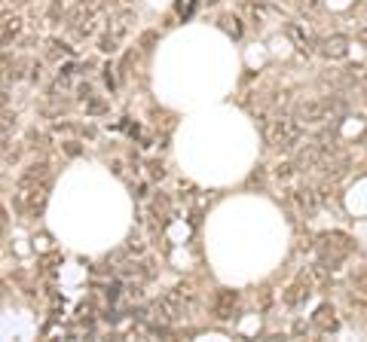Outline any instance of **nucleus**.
I'll return each instance as SVG.
<instances>
[{
	"instance_id": "f257e3e1",
	"label": "nucleus",
	"mask_w": 367,
	"mask_h": 342,
	"mask_svg": "<svg viewBox=\"0 0 367 342\" xmlns=\"http://www.w3.org/2000/svg\"><path fill=\"white\" fill-rule=\"evenodd\" d=\"M187 309H190V294H187V287H178V291L162 294L160 300H156V303L150 305V315H153V321H156V324L169 327V324L184 321Z\"/></svg>"
},
{
	"instance_id": "f03ea898",
	"label": "nucleus",
	"mask_w": 367,
	"mask_h": 342,
	"mask_svg": "<svg viewBox=\"0 0 367 342\" xmlns=\"http://www.w3.org/2000/svg\"><path fill=\"white\" fill-rule=\"evenodd\" d=\"M352 239L346 232H321L318 242H316V251H318V263H325L328 269H337L349 254H352Z\"/></svg>"
},
{
	"instance_id": "7ed1b4c3",
	"label": "nucleus",
	"mask_w": 367,
	"mask_h": 342,
	"mask_svg": "<svg viewBox=\"0 0 367 342\" xmlns=\"http://www.w3.org/2000/svg\"><path fill=\"white\" fill-rule=\"evenodd\" d=\"M138 15L132 13V6H126V10H117V19L110 22V28L98 37V49L104 52V55H113V52L120 49V43L129 37V31H132Z\"/></svg>"
},
{
	"instance_id": "20e7f679",
	"label": "nucleus",
	"mask_w": 367,
	"mask_h": 342,
	"mask_svg": "<svg viewBox=\"0 0 367 342\" xmlns=\"http://www.w3.org/2000/svg\"><path fill=\"white\" fill-rule=\"evenodd\" d=\"M300 138H303V122H297L291 117H276L273 122H266V141L276 150H291Z\"/></svg>"
},
{
	"instance_id": "39448f33",
	"label": "nucleus",
	"mask_w": 367,
	"mask_h": 342,
	"mask_svg": "<svg viewBox=\"0 0 367 342\" xmlns=\"http://www.w3.org/2000/svg\"><path fill=\"white\" fill-rule=\"evenodd\" d=\"M98 10L101 4L98 0H80L71 13H67V28L77 40H86L95 31V22H98Z\"/></svg>"
},
{
	"instance_id": "423d86ee",
	"label": "nucleus",
	"mask_w": 367,
	"mask_h": 342,
	"mask_svg": "<svg viewBox=\"0 0 367 342\" xmlns=\"http://www.w3.org/2000/svg\"><path fill=\"white\" fill-rule=\"evenodd\" d=\"M337 107H340V104L330 101V98H306V101H300L294 107V119L303 122V126H318V122H325V119L334 117Z\"/></svg>"
},
{
	"instance_id": "0eeeda50",
	"label": "nucleus",
	"mask_w": 367,
	"mask_h": 342,
	"mask_svg": "<svg viewBox=\"0 0 367 342\" xmlns=\"http://www.w3.org/2000/svg\"><path fill=\"white\" fill-rule=\"evenodd\" d=\"M291 199H294L297 211H300L303 217H316L318 208H321L318 190H309V187H294V190H291Z\"/></svg>"
},
{
	"instance_id": "6e6552de",
	"label": "nucleus",
	"mask_w": 367,
	"mask_h": 342,
	"mask_svg": "<svg viewBox=\"0 0 367 342\" xmlns=\"http://www.w3.org/2000/svg\"><path fill=\"white\" fill-rule=\"evenodd\" d=\"M318 52L330 61H340L349 55V37H343V34H330V37H325L318 43Z\"/></svg>"
},
{
	"instance_id": "1a4fd4ad",
	"label": "nucleus",
	"mask_w": 367,
	"mask_h": 342,
	"mask_svg": "<svg viewBox=\"0 0 367 342\" xmlns=\"http://www.w3.org/2000/svg\"><path fill=\"white\" fill-rule=\"evenodd\" d=\"M236 305H239V294H236V291H226V287H224V291L214 294V315L221 321H230L233 318Z\"/></svg>"
},
{
	"instance_id": "9d476101",
	"label": "nucleus",
	"mask_w": 367,
	"mask_h": 342,
	"mask_svg": "<svg viewBox=\"0 0 367 342\" xmlns=\"http://www.w3.org/2000/svg\"><path fill=\"white\" fill-rule=\"evenodd\" d=\"M43 180H49V162H34L19 174V190H31Z\"/></svg>"
},
{
	"instance_id": "9b49d317",
	"label": "nucleus",
	"mask_w": 367,
	"mask_h": 342,
	"mask_svg": "<svg viewBox=\"0 0 367 342\" xmlns=\"http://www.w3.org/2000/svg\"><path fill=\"white\" fill-rule=\"evenodd\" d=\"M312 327H316L318 333H334L340 327V321H337V312H334V305L325 303V305H318L316 315H312Z\"/></svg>"
},
{
	"instance_id": "f8f14e48",
	"label": "nucleus",
	"mask_w": 367,
	"mask_h": 342,
	"mask_svg": "<svg viewBox=\"0 0 367 342\" xmlns=\"http://www.w3.org/2000/svg\"><path fill=\"white\" fill-rule=\"evenodd\" d=\"M19 34H22V19L19 15H6V19H0V46H10Z\"/></svg>"
},
{
	"instance_id": "ddd939ff",
	"label": "nucleus",
	"mask_w": 367,
	"mask_h": 342,
	"mask_svg": "<svg viewBox=\"0 0 367 342\" xmlns=\"http://www.w3.org/2000/svg\"><path fill=\"white\" fill-rule=\"evenodd\" d=\"M309 294H312L309 287H306L303 282H297V284H291V287H288V291L282 294V300H285V305H291V309H297V305H300V303H303Z\"/></svg>"
},
{
	"instance_id": "4468645a",
	"label": "nucleus",
	"mask_w": 367,
	"mask_h": 342,
	"mask_svg": "<svg viewBox=\"0 0 367 342\" xmlns=\"http://www.w3.org/2000/svg\"><path fill=\"white\" fill-rule=\"evenodd\" d=\"M15 129H19V117H15V110H0V138H10Z\"/></svg>"
},
{
	"instance_id": "2eb2a0df",
	"label": "nucleus",
	"mask_w": 367,
	"mask_h": 342,
	"mask_svg": "<svg viewBox=\"0 0 367 342\" xmlns=\"http://www.w3.org/2000/svg\"><path fill=\"white\" fill-rule=\"evenodd\" d=\"M294 174H300V171L294 169V162H282V165L276 169V178H278V180H285V183H291V180H294Z\"/></svg>"
},
{
	"instance_id": "dca6fc26",
	"label": "nucleus",
	"mask_w": 367,
	"mask_h": 342,
	"mask_svg": "<svg viewBox=\"0 0 367 342\" xmlns=\"http://www.w3.org/2000/svg\"><path fill=\"white\" fill-rule=\"evenodd\" d=\"M49 55H52V58H61V55H71V49H67L65 43L52 40V43H49Z\"/></svg>"
},
{
	"instance_id": "f3484780",
	"label": "nucleus",
	"mask_w": 367,
	"mask_h": 342,
	"mask_svg": "<svg viewBox=\"0 0 367 342\" xmlns=\"http://www.w3.org/2000/svg\"><path fill=\"white\" fill-rule=\"evenodd\" d=\"M61 15H65V4H61V0H52V4H49V19L58 22Z\"/></svg>"
},
{
	"instance_id": "a211bd4d",
	"label": "nucleus",
	"mask_w": 367,
	"mask_h": 342,
	"mask_svg": "<svg viewBox=\"0 0 367 342\" xmlns=\"http://www.w3.org/2000/svg\"><path fill=\"white\" fill-rule=\"evenodd\" d=\"M264 183H266V178H264V169H257V171L248 178V187H264Z\"/></svg>"
},
{
	"instance_id": "6ab92c4d",
	"label": "nucleus",
	"mask_w": 367,
	"mask_h": 342,
	"mask_svg": "<svg viewBox=\"0 0 367 342\" xmlns=\"http://www.w3.org/2000/svg\"><path fill=\"white\" fill-rule=\"evenodd\" d=\"M108 6H113V10H126V6H132V0H108Z\"/></svg>"
},
{
	"instance_id": "aec40b11",
	"label": "nucleus",
	"mask_w": 367,
	"mask_h": 342,
	"mask_svg": "<svg viewBox=\"0 0 367 342\" xmlns=\"http://www.w3.org/2000/svg\"><path fill=\"white\" fill-rule=\"evenodd\" d=\"M153 40H156V34H153V31H147L144 37H141V46H144V49H150V43H153Z\"/></svg>"
},
{
	"instance_id": "412c9836",
	"label": "nucleus",
	"mask_w": 367,
	"mask_h": 342,
	"mask_svg": "<svg viewBox=\"0 0 367 342\" xmlns=\"http://www.w3.org/2000/svg\"><path fill=\"white\" fill-rule=\"evenodd\" d=\"M89 113H104V101H92L89 98Z\"/></svg>"
},
{
	"instance_id": "4be33fe9",
	"label": "nucleus",
	"mask_w": 367,
	"mask_h": 342,
	"mask_svg": "<svg viewBox=\"0 0 367 342\" xmlns=\"http://www.w3.org/2000/svg\"><path fill=\"white\" fill-rule=\"evenodd\" d=\"M10 153V138H0V159Z\"/></svg>"
},
{
	"instance_id": "5701e85b",
	"label": "nucleus",
	"mask_w": 367,
	"mask_h": 342,
	"mask_svg": "<svg viewBox=\"0 0 367 342\" xmlns=\"http://www.w3.org/2000/svg\"><path fill=\"white\" fill-rule=\"evenodd\" d=\"M6 223H10V217H6V211H4V208H0V235L6 232Z\"/></svg>"
},
{
	"instance_id": "b1692460",
	"label": "nucleus",
	"mask_w": 367,
	"mask_h": 342,
	"mask_svg": "<svg viewBox=\"0 0 367 342\" xmlns=\"http://www.w3.org/2000/svg\"><path fill=\"white\" fill-rule=\"evenodd\" d=\"M6 101H10V95H6V86H0V110H6Z\"/></svg>"
},
{
	"instance_id": "393cba45",
	"label": "nucleus",
	"mask_w": 367,
	"mask_h": 342,
	"mask_svg": "<svg viewBox=\"0 0 367 342\" xmlns=\"http://www.w3.org/2000/svg\"><path fill=\"white\" fill-rule=\"evenodd\" d=\"M13 4H31V0H13Z\"/></svg>"
}]
</instances>
